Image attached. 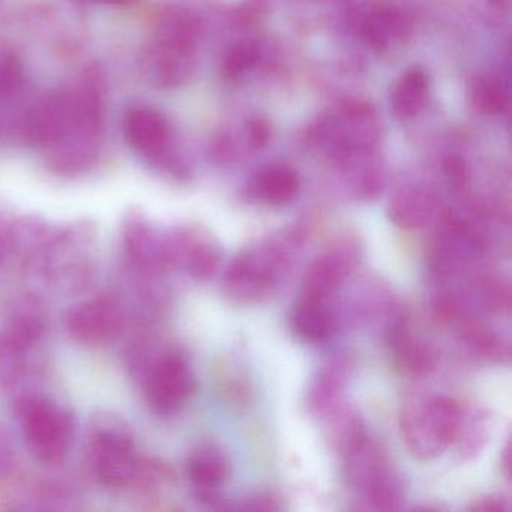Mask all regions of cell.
<instances>
[{"label":"cell","mask_w":512,"mask_h":512,"mask_svg":"<svg viewBox=\"0 0 512 512\" xmlns=\"http://www.w3.org/2000/svg\"><path fill=\"white\" fill-rule=\"evenodd\" d=\"M79 112L70 133L43 152L44 164L53 175L76 178L97 164L106 134L107 80L100 65H89L73 85Z\"/></svg>","instance_id":"7a4b0ae2"},{"label":"cell","mask_w":512,"mask_h":512,"mask_svg":"<svg viewBox=\"0 0 512 512\" xmlns=\"http://www.w3.org/2000/svg\"><path fill=\"white\" fill-rule=\"evenodd\" d=\"M470 511L475 512H503L508 511V500L499 494L481 497L469 506Z\"/></svg>","instance_id":"74e56055"},{"label":"cell","mask_w":512,"mask_h":512,"mask_svg":"<svg viewBox=\"0 0 512 512\" xmlns=\"http://www.w3.org/2000/svg\"><path fill=\"white\" fill-rule=\"evenodd\" d=\"M473 293L487 313L503 316L511 310V287L505 278L481 275L473 281Z\"/></svg>","instance_id":"f546056e"},{"label":"cell","mask_w":512,"mask_h":512,"mask_svg":"<svg viewBox=\"0 0 512 512\" xmlns=\"http://www.w3.org/2000/svg\"><path fill=\"white\" fill-rule=\"evenodd\" d=\"M31 355L32 352L0 331V389L13 388L26 376Z\"/></svg>","instance_id":"f1b7e54d"},{"label":"cell","mask_w":512,"mask_h":512,"mask_svg":"<svg viewBox=\"0 0 512 512\" xmlns=\"http://www.w3.org/2000/svg\"><path fill=\"white\" fill-rule=\"evenodd\" d=\"M143 458L122 416L112 412L92 416L86 430L85 466L98 484L115 490L137 487Z\"/></svg>","instance_id":"277c9868"},{"label":"cell","mask_w":512,"mask_h":512,"mask_svg":"<svg viewBox=\"0 0 512 512\" xmlns=\"http://www.w3.org/2000/svg\"><path fill=\"white\" fill-rule=\"evenodd\" d=\"M283 508V499L274 493L256 494V496L244 500V503L238 506V509H241V511L253 512H274L281 511Z\"/></svg>","instance_id":"8d00e7d4"},{"label":"cell","mask_w":512,"mask_h":512,"mask_svg":"<svg viewBox=\"0 0 512 512\" xmlns=\"http://www.w3.org/2000/svg\"><path fill=\"white\" fill-rule=\"evenodd\" d=\"M502 466L506 478H511V446L509 445H506L505 451H503Z\"/></svg>","instance_id":"ab89813d"},{"label":"cell","mask_w":512,"mask_h":512,"mask_svg":"<svg viewBox=\"0 0 512 512\" xmlns=\"http://www.w3.org/2000/svg\"><path fill=\"white\" fill-rule=\"evenodd\" d=\"M470 101L476 112L488 116L505 113L509 107L508 92L502 83L493 77H479L473 82Z\"/></svg>","instance_id":"4dcf8cb0"},{"label":"cell","mask_w":512,"mask_h":512,"mask_svg":"<svg viewBox=\"0 0 512 512\" xmlns=\"http://www.w3.org/2000/svg\"><path fill=\"white\" fill-rule=\"evenodd\" d=\"M428 95V77L419 68L406 71L395 83L391 92V109L401 121L415 118L422 109Z\"/></svg>","instance_id":"d4e9b609"},{"label":"cell","mask_w":512,"mask_h":512,"mask_svg":"<svg viewBox=\"0 0 512 512\" xmlns=\"http://www.w3.org/2000/svg\"><path fill=\"white\" fill-rule=\"evenodd\" d=\"M28 85L25 62L16 50L0 46V104L13 103L22 97Z\"/></svg>","instance_id":"83f0119b"},{"label":"cell","mask_w":512,"mask_h":512,"mask_svg":"<svg viewBox=\"0 0 512 512\" xmlns=\"http://www.w3.org/2000/svg\"><path fill=\"white\" fill-rule=\"evenodd\" d=\"M343 458L347 482L361 494L401 478L400 473L392 466L382 443L368 433Z\"/></svg>","instance_id":"4fadbf2b"},{"label":"cell","mask_w":512,"mask_h":512,"mask_svg":"<svg viewBox=\"0 0 512 512\" xmlns=\"http://www.w3.org/2000/svg\"><path fill=\"white\" fill-rule=\"evenodd\" d=\"M128 323V308L118 296L100 295L73 305L64 326L71 340L82 346L101 347L121 337Z\"/></svg>","instance_id":"30bf717a"},{"label":"cell","mask_w":512,"mask_h":512,"mask_svg":"<svg viewBox=\"0 0 512 512\" xmlns=\"http://www.w3.org/2000/svg\"><path fill=\"white\" fill-rule=\"evenodd\" d=\"M259 59L260 49L256 43L245 41V43L236 44L224 56V74L227 77H232V79L244 76L259 64Z\"/></svg>","instance_id":"1f68e13d"},{"label":"cell","mask_w":512,"mask_h":512,"mask_svg":"<svg viewBox=\"0 0 512 512\" xmlns=\"http://www.w3.org/2000/svg\"><path fill=\"white\" fill-rule=\"evenodd\" d=\"M355 370L350 355H337L319 368L307 392V406L314 415L322 416L343 400V392Z\"/></svg>","instance_id":"d6986e66"},{"label":"cell","mask_w":512,"mask_h":512,"mask_svg":"<svg viewBox=\"0 0 512 512\" xmlns=\"http://www.w3.org/2000/svg\"><path fill=\"white\" fill-rule=\"evenodd\" d=\"M202 35V23L193 11L184 7L169 5L158 13L152 32V41L196 53Z\"/></svg>","instance_id":"ffe728a7"},{"label":"cell","mask_w":512,"mask_h":512,"mask_svg":"<svg viewBox=\"0 0 512 512\" xmlns=\"http://www.w3.org/2000/svg\"><path fill=\"white\" fill-rule=\"evenodd\" d=\"M301 190L298 173L286 164H271L254 173L244 185L242 196L248 203L283 206L296 199Z\"/></svg>","instance_id":"e0dca14e"},{"label":"cell","mask_w":512,"mask_h":512,"mask_svg":"<svg viewBox=\"0 0 512 512\" xmlns=\"http://www.w3.org/2000/svg\"><path fill=\"white\" fill-rule=\"evenodd\" d=\"M491 433V416L482 409L466 410L463 407L460 431L454 445H457L463 460H472L487 446Z\"/></svg>","instance_id":"484cf974"},{"label":"cell","mask_w":512,"mask_h":512,"mask_svg":"<svg viewBox=\"0 0 512 512\" xmlns=\"http://www.w3.org/2000/svg\"><path fill=\"white\" fill-rule=\"evenodd\" d=\"M164 250L169 271H182L193 280L208 281L220 269V242L202 226H179L164 232Z\"/></svg>","instance_id":"8fae6325"},{"label":"cell","mask_w":512,"mask_h":512,"mask_svg":"<svg viewBox=\"0 0 512 512\" xmlns=\"http://www.w3.org/2000/svg\"><path fill=\"white\" fill-rule=\"evenodd\" d=\"M458 326L464 343L478 358L491 364H509L512 355L511 344L503 335L485 326L481 320L469 316Z\"/></svg>","instance_id":"cb8c5ba5"},{"label":"cell","mask_w":512,"mask_h":512,"mask_svg":"<svg viewBox=\"0 0 512 512\" xmlns=\"http://www.w3.org/2000/svg\"><path fill=\"white\" fill-rule=\"evenodd\" d=\"M77 112L79 104L73 86L55 89L41 95L17 116L13 136L29 148L46 152L70 133Z\"/></svg>","instance_id":"ba28073f"},{"label":"cell","mask_w":512,"mask_h":512,"mask_svg":"<svg viewBox=\"0 0 512 512\" xmlns=\"http://www.w3.org/2000/svg\"><path fill=\"white\" fill-rule=\"evenodd\" d=\"M83 2H92V4L110 5V7H128V5L137 4L139 0H83Z\"/></svg>","instance_id":"f35d334b"},{"label":"cell","mask_w":512,"mask_h":512,"mask_svg":"<svg viewBox=\"0 0 512 512\" xmlns=\"http://www.w3.org/2000/svg\"><path fill=\"white\" fill-rule=\"evenodd\" d=\"M496 2H500V0H496Z\"/></svg>","instance_id":"60d3db41"},{"label":"cell","mask_w":512,"mask_h":512,"mask_svg":"<svg viewBox=\"0 0 512 512\" xmlns=\"http://www.w3.org/2000/svg\"><path fill=\"white\" fill-rule=\"evenodd\" d=\"M388 218L403 230H418L427 226L439 214V202L431 188L412 184L398 188L388 202Z\"/></svg>","instance_id":"ac0fdd59"},{"label":"cell","mask_w":512,"mask_h":512,"mask_svg":"<svg viewBox=\"0 0 512 512\" xmlns=\"http://www.w3.org/2000/svg\"><path fill=\"white\" fill-rule=\"evenodd\" d=\"M290 328L301 340L322 343L329 340L337 328V317L328 301L301 298L290 313Z\"/></svg>","instance_id":"7402d4cb"},{"label":"cell","mask_w":512,"mask_h":512,"mask_svg":"<svg viewBox=\"0 0 512 512\" xmlns=\"http://www.w3.org/2000/svg\"><path fill=\"white\" fill-rule=\"evenodd\" d=\"M343 170L344 184L350 196L356 200H376L385 188V170L371 155V151L359 152L338 161Z\"/></svg>","instance_id":"44dd1931"},{"label":"cell","mask_w":512,"mask_h":512,"mask_svg":"<svg viewBox=\"0 0 512 512\" xmlns=\"http://www.w3.org/2000/svg\"><path fill=\"white\" fill-rule=\"evenodd\" d=\"M305 241L307 229L293 226L244 248L224 271V295L241 307L268 301L289 277Z\"/></svg>","instance_id":"6da1fadb"},{"label":"cell","mask_w":512,"mask_h":512,"mask_svg":"<svg viewBox=\"0 0 512 512\" xmlns=\"http://www.w3.org/2000/svg\"><path fill=\"white\" fill-rule=\"evenodd\" d=\"M124 359L131 377L142 386L149 409L163 418L181 412L196 391V377L184 353L164 347L151 335L137 337Z\"/></svg>","instance_id":"3957f363"},{"label":"cell","mask_w":512,"mask_h":512,"mask_svg":"<svg viewBox=\"0 0 512 512\" xmlns=\"http://www.w3.org/2000/svg\"><path fill=\"white\" fill-rule=\"evenodd\" d=\"M247 140L245 145L250 152H257L268 145L269 137H271V130L269 125L262 119H253L247 124Z\"/></svg>","instance_id":"d590c367"},{"label":"cell","mask_w":512,"mask_h":512,"mask_svg":"<svg viewBox=\"0 0 512 512\" xmlns=\"http://www.w3.org/2000/svg\"><path fill=\"white\" fill-rule=\"evenodd\" d=\"M463 406L448 395L415 394L401 412V433L413 457L436 460L454 445L460 431Z\"/></svg>","instance_id":"5b68a950"},{"label":"cell","mask_w":512,"mask_h":512,"mask_svg":"<svg viewBox=\"0 0 512 512\" xmlns=\"http://www.w3.org/2000/svg\"><path fill=\"white\" fill-rule=\"evenodd\" d=\"M404 31V20L397 11L380 7L371 11L362 25V37L373 49H386Z\"/></svg>","instance_id":"4316f807"},{"label":"cell","mask_w":512,"mask_h":512,"mask_svg":"<svg viewBox=\"0 0 512 512\" xmlns=\"http://www.w3.org/2000/svg\"><path fill=\"white\" fill-rule=\"evenodd\" d=\"M443 173L455 194H464L469 190L470 169L466 161L458 155H449L443 160Z\"/></svg>","instance_id":"836d02e7"},{"label":"cell","mask_w":512,"mask_h":512,"mask_svg":"<svg viewBox=\"0 0 512 512\" xmlns=\"http://www.w3.org/2000/svg\"><path fill=\"white\" fill-rule=\"evenodd\" d=\"M139 70L152 88L161 91L187 85L196 70V53L149 41L139 56Z\"/></svg>","instance_id":"5bb4252c"},{"label":"cell","mask_w":512,"mask_h":512,"mask_svg":"<svg viewBox=\"0 0 512 512\" xmlns=\"http://www.w3.org/2000/svg\"><path fill=\"white\" fill-rule=\"evenodd\" d=\"M122 257L131 275L163 277L169 272L164 232L137 208L125 214L121 227Z\"/></svg>","instance_id":"7c38bea8"},{"label":"cell","mask_w":512,"mask_h":512,"mask_svg":"<svg viewBox=\"0 0 512 512\" xmlns=\"http://www.w3.org/2000/svg\"><path fill=\"white\" fill-rule=\"evenodd\" d=\"M433 314L437 322L449 326L460 325L467 317L463 302L451 292L437 295L433 302Z\"/></svg>","instance_id":"d6a6232c"},{"label":"cell","mask_w":512,"mask_h":512,"mask_svg":"<svg viewBox=\"0 0 512 512\" xmlns=\"http://www.w3.org/2000/svg\"><path fill=\"white\" fill-rule=\"evenodd\" d=\"M16 221L0 209V266L13 256Z\"/></svg>","instance_id":"e575fe53"},{"label":"cell","mask_w":512,"mask_h":512,"mask_svg":"<svg viewBox=\"0 0 512 512\" xmlns=\"http://www.w3.org/2000/svg\"><path fill=\"white\" fill-rule=\"evenodd\" d=\"M385 335L391 347L394 367L404 376H427L436 368L433 347L412 334L403 314L386 328Z\"/></svg>","instance_id":"2e32d148"},{"label":"cell","mask_w":512,"mask_h":512,"mask_svg":"<svg viewBox=\"0 0 512 512\" xmlns=\"http://www.w3.org/2000/svg\"><path fill=\"white\" fill-rule=\"evenodd\" d=\"M14 415L23 440L35 460L56 466L70 454L76 439V418L52 398L25 392L14 401Z\"/></svg>","instance_id":"8992f818"},{"label":"cell","mask_w":512,"mask_h":512,"mask_svg":"<svg viewBox=\"0 0 512 512\" xmlns=\"http://www.w3.org/2000/svg\"><path fill=\"white\" fill-rule=\"evenodd\" d=\"M122 131L128 146L161 175L175 181L190 176V166L176 146L172 124L160 110L149 104H131L122 118Z\"/></svg>","instance_id":"52a82bcc"},{"label":"cell","mask_w":512,"mask_h":512,"mask_svg":"<svg viewBox=\"0 0 512 512\" xmlns=\"http://www.w3.org/2000/svg\"><path fill=\"white\" fill-rule=\"evenodd\" d=\"M320 418L325 419L326 437L338 454H346L367 434L364 419L358 409L346 401L341 400Z\"/></svg>","instance_id":"603a6c76"},{"label":"cell","mask_w":512,"mask_h":512,"mask_svg":"<svg viewBox=\"0 0 512 512\" xmlns=\"http://www.w3.org/2000/svg\"><path fill=\"white\" fill-rule=\"evenodd\" d=\"M187 476L200 502L223 509L218 490L229 479L230 461L221 446L212 442L199 443L188 455Z\"/></svg>","instance_id":"9a60e30c"},{"label":"cell","mask_w":512,"mask_h":512,"mask_svg":"<svg viewBox=\"0 0 512 512\" xmlns=\"http://www.w3.org/2000/svg\"><path fill=\"white\" fill-rule=\"evenodd\" d=\"M362 257V239L355 232L340 233L308 266L302 277L301 296L331 302L344 281L359 268Z\"/></svg>","instance_id":"9c48e42d"}]
</instances>
